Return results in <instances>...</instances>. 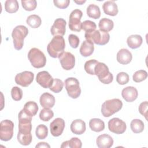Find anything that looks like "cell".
<instances>
[{
	"instance_id": "6da1fadb",
	"label": "cell",
	"mask_w": 148,
	"mask_h": 148,
	"mask_svg": "<svg viewBox=\"0 0 148 148\" xmlns=\"http://www.w3.org/2000/svg\"><path fill=\"white\" fill-rule=\"evenodd\" d=\"M65 43L64 38L61 36H55L47 47V50L53 58H59V57L64 52Z\"/></svg>"
},
{
	"instance_id": "7a4b0ae2",
	"label": "cell",
	"mask_w": 148,
	"mask_h": 148,
	"mask_svg": "<svg viewBox=\"0 0 148 148\" xmlns=\"http://www.w3.org/2000/svg\"><path fill=\"white\" fill-rule=\"evenodd\" d=\"M84 37L87 40L98 45H105L108 43L110 39V35L108 32L102 31L99 29L86 32Z\"/></svg>"
},
{
	"instance_id": "3957f363",
	"label": "cell",
	"mask_w": 148,
	"mask_h": 148,
	"mask_svg": "<svg viewBox=\"0 0 148 148\" xmlns=\"http://www.w3.org/2000/svg\"><path fill=\"white\" fill-rule=\"evenodd\" d=\"M123 106L122 101L117 98L109 99L105 101L101 106V113L105 117H110L119 112Z\"/></svg>"
},
{
	"instance_id": "277c9868",
	"label": "cell",
	"mask_w": 148,
	"mask_h": 148,
	"mask_svg": "<svg viewBox=\"0 0 148 148\" xmlns=\"http://www.w3.org/2000/svg\"><path fill=\"white\" fill-rule=\"evenodd\" d=\"M28 34V28L22 25H17L12 31V36L15 49L21 50L24 45V39Z\"/></svg>"
},
{
	"instance_id": "5b68a950",
	"label": "cell",
	"mask_w": 148,
	"mask_h": 148,
	"mask_svg": "<svg viewBox=\"0 0 148 148\" xmlns=\"http://www.w3.org/2000/svg\"><path fill=\"white\" fill-rule=\"evenodd\" d=\"M28 58L31 65L36 68L44 67L46 63V58L43 53L37 48H32L28 53Z\"/></svg>"
},
{
	"instance_id": "8992f818",
	"label": "cell",
	"mask_w": 148,
	"mask_h": 148,
	"mask_svg": "<svg viewBox=\"0 0 148 148\" xmlns=\"http://www.w3.org/2000/svg\"><path fill=\"white\" fill-rule=\"evenodd\" d=\"M94 73L103 84H110L113 80V75L109 72L108 67L104 63L98 62L97 64L94 69Z\"/></svg>"
},
{
	"instance_id": "52a82bcc",
	"label": "cell",
	"mask_w": 148,
	"mask_h": 148,
	"mask_svg": "<svg viewBox=\"0 0 148 148\" xmlns=\"http://www.w3.org/2000/svg\"><path fill=\"white\" fill-rule=\"evenodd\" d=\"M65 88L68 95L73 98H78L81 94V88L78 80L75 77H68L65 80Z\"/></svg>"
},
{
	"instance_id": "ba28073f",
	"label": "cell",
	"mask_w": 148,
	"mask_h": 148,
	"mask_svg": "<svg viewBox=\"0 0 148 148\" xmlns=\"http://www.w3.org/2000/svg\"><path fill=\"white\" fill-rule=\"evenodd\" d=\"M14 123L9 120H2L0 123V139L3 141H8L13 135Z\"/></svg>"
},
{
	"instance_id": "9c48e42d",
	"label": "cell",
	"mask_w": 148,
	"mask_h": 148,
	"mask_svg": "<svg viewBox=\"0 0 148 148\" xmlns=\"http://www.w3.org/2000/svg\"><path fill=\"white\" fill-rule=\"evenodd\" d=\"M83 13L79 9L73 10L69 15V28L72 31L80 32L82 30V22L80 21Z\"/></svg>"
},
{
	"instance_id": "30bf717a",
	"label": "cell",
	"mask_w": 148,
	"mask_h": 148,
	"mask_svg": "<svg viewBox=\"0 0 148 148\" xmlns=\"http://www.w3.org/2000/svg\"><path fill=\"white\" fill-rule=\"evenodd\" d=\"M108 128L110 131L116 134H123L127 128L126 124L119 118H113L108 122Z\"/></svg>"
},
{
	"instance_id": "8fae6325",
	"label": "cell",
	"mask_w": 148,
	"mask_h": 148,
	"mask_svg": "<svg viewBox=\"0 0 148 148\" xmlns=\"http://www.w3.org/2000/svg\"><path fill=\"white\" fill-rule=\"evenodd\" d=\"M34 74L30 71H24L17 74L15 76V82L16 84L22 87H28L34 80Z\"/></svg>"
},
{
	"instance_id": "7c38bea8",
	"label": "cell",
	"mask_w": 148,
	"mask_h": 148,
	"mask_svg": "<svg viewBox=\"0 0 148 148\" xmlns=\"http://www.w3.org/2000/svg\"><path fill=\"white\" fill-rule=\"evenodd\" d=\"M59 60L62 68L66 71L72 69L75 64V56L69 52H64L59 57Z\"/></svg>"
},
{
	"instance_id": "4fadbf2b",
	"label": "cell",
	"mask_w": 148,
	"mask_h": 148,
	"mask_svg": "<svg viewBox=\"0 0 148 148\" xmlns=\"http://www.w3.org/2000/svg\"><path fill=\"white\" fill-rule=\"evenodd\" d=\"M66 21L62 18H57L54 22L53 25L51 26L50 29L51 34L53 36H61L65 35L66 31Z\"/></svg>"
},
{
	"instance_id": "5bb4252c",
	"label": "cell",
	"mask_w": 148,
	"mask_h": 148,
	"mask_svg": "<svg viewBox=\"0 0 148 148\" xmlns=\"http://www.w3.org/2000/svg\"><path fill=\"white\" fill-rule=\"evenodd\" d=\"M65 125V121L62 119L56 118L50 124L51 134L54 136H59L63 132Z\"/></svg>"
},
{
	"instance_id": "9a60e30c",
	"label": "cell",
	"mask_w": 148,
	"mask_h": 148,
	"mask_svg": "<svg viewBox=\"0 0 148 148\" xmlns=\"http://www.w3.org/2000/svg\"><path fill=\"white\" fill-rule=\"evenodd\" d=\"M36 80L37 83L42 87L47 88L51 85L53 79L50 73L45 71L39 72L37 75Z\"/></svg>"
},
{
	"instance_id": "2e32d148",
	"label": "cell",
	"mask_w": 148,
	"mask_h": 148,
	"mask_svg": "<svg viewBox=\"0 0 148 148\" xmlns=\"http://www.w3.org/2000/svg\"><path fill=\"white\" fill-rule=\"evenodd\" d=\"M121 95L125 101L128 102H131L137 98L138 92L135 87L132 86H128L123 89Z\"/></svg>"
},
{
	"instance_id": "e0dca14e",
	"label": "cell",
	"mask_w": 148,
	"mask_h": 148,
	"mask_svg": "<svg viewBox=\"0 0 148 148\" xmlns=\"http://www.w3.org/2000/svg\"><path fill=\"white\" fill-rule=\"evenodd\" d=\"M96 143L99 148H109L113 145V139L110 135L103 134L97 137Z\"/></svg>"
},
{
	"instance_id": "ac0fdd59",
	"label": "cell",
	"mask_w": 148,
	"mask_h": 148,
	"mask_svg": "<svg viewBox=\"0 0 148 148\" xmlns=\"http://www.w3.org/2000/svg\"><path fill=\"white\" fill-rule=\"evenodd\" d=\"M132 58L131 53L127 49H120L117 54V61L121 64H129Z\"/></svg>"
},
{
	"instance_id": "d6986e66",
	"label": "cell",
	"mask_w": 148,
	"mask_h": 148,
	"mask_svg": "<svg viewBox=\"0 0 148 148\" xmlns=\"http://www.w3.org/2000/svg\"><path fill=\"white\" fill-rule=\"evenodd\" d=\"M39 102L43 108L50 109L53 108L55 104V98L52 94L45 92L40 96Z\"/></svg>"
},
{
	"instance_id": "ffe728a7",
	"label": "cell",
	"mask_w": 148,
	"mask_h": 148,
	"mask_svg": "<svg viewBox=\"0 0 148 148\" xmlns=\"http://www.w3.org/2000/svg\"><path fill=\"white\" fill-rule=\"evenodd\" d=\"M86 129L85 122L80 119L75 120L71 124V130L76 135L83 134L85 132Z\"/></svg>"
},
{
	"instance_id": "44dd1931",
	"label": "cell",
	"mask_w": 148,
	"mask_h": 148,
	"mask_svg": "<svg viewBox=\"0 0 148 148\" xmlns=\"http://www.w3.org/2000/svg\"><path fill=\"white\" fill-rule=\"evenodd\" d=\"M104 13L108 15L114 16L118 13V7L114 1H106L102 5Z\"/></svg>"
},
{
	"instance_id": "7402d4cb",
	"label": "cell",
	"mask_w": 148,
	"mask_h": 148,
	"mask_svg": "<svg viewBox=\"0 0 148 148\" xmlns=\"http://www.w3.org/2000/svg\"><path fill=\"white\" fill-rule=\"evenodd\" d=\"M94 50V46L92 42L89 40H84L82 43L80 48V53L83 57H88L91 56Z\"/></svg>"
},
{
	"instance_id": "603a6c76",
	"label": "cell",
	"mask_w": 148,
	"mask_h": 148,
	"mask_svg": "<svg viewBox=\"0 0 148 148\" xmlns=\"http://www.w3.org/2000/svg\"><path fill=\"white\" fill-rule=\"evenodd\" d=\"M143 42L142 38L139 35H132L128 37L127 43L128 46L132 49L139 47Z\"/></svg>"
},
{
	"instance_id": "cb8c5ba5",
	"label": "cell",
	"mask_w": 148,
	"mask_h": 148,
	"mask_svg": "<svg viewBox=\"0 0 148 148\" xmlns=\"http://www.w3.org/2000/svg\"><path fill=\"white\" fill-rule=\"evenodd\" d=\"M89 126L91 130L95 132H101L105 128L104 122L99 119H91L89 121Z\"/></svg>"
},
{
	"instance_id": "d4e9b609",
	"label": "cell",
	"mask_w": 148,
	"mask_h": 148,
	"mask_svg": "<svg viewBox=\"0 0 148 148\" xmlns=\"http://www.w3.org/2000/svg\"><path fill=\"white\" fill-rule=\"evenodd\" d=\"M113 21L108 18H103L101 19L98 24L99 30L107 32L110 31L113 28Z\"/></svg>"
},
{
	"instance_id": "484cf974",
	"label": "cell",
	"mask_w": 148,
	"mask_h": 148,
	"mask_svg": "<svg viewBox=\"0 0 148 148\" xmlns=\"http://www.w3.org/2000/svg\"><path fill=\"white\" fill-rule=\"evenodd\" d=\"M38 106L35 102L28 101L24 106V110L29 116L33 117L35 116L38 110Z\"/></svg>"
},
{
	"instance_id": "4316f807",
	"label": "cell",
	"mask_w": 148,
	"mask_h": 148,
	"mask_svg": "<svg viewBox=\"0 0 148 148\" xmlns=\"http://www.w3.org/2000/svg\"><path fill=\"white\" fill-rule=\"evenodd\" d=\"M87 14L89 17L98 19L101 16V11L98 6L95 4H90L87 8Z\"/></svg>"
},
{
	"instance_id": "83f0119b",
	"label": "cell",
	"mask_w": 148,
	"mask_h": 148,
	"mask_svg": "<svg viewBox=\"0 0 148 148\" xmlns=\"http://www.w3.org/2000/svg\"><path fill=\"white\" fill-rule=\"evenodd\" d=\"M82 143L81 140L76 137L72 138L70 140L64 142L61 146V148L71 147V148H80L82 147Z\"/></svg>"
},
{
	"instance_id": "f1b7e54d",
	"label": "cell",
	"mask_w": 148,
	"mask_h": 148,
	"mask_svg": "<svg viewBox=\"0 0 148 148\" xmlns=\"http://www.w3.org/2000/svg\"><path fill=\"white\" fill-rule=\"evenodd\" d=\"M26 23L31 28H36L40 25L42 20L39 16L36 14H32L27 17Z\"/></svg>"
},
{
	"instance_id": "f546056e",
	"label": "cell",
	"mask_w": 148,
	"mask_h": 148,
	"mask_svg": "<svg viewBox=\"0 0 148 148\" xmlns=\"http://www.w3.org/2000/svg\"><path fill=\"white\" fill-rule=\"evenodd\" d=\"M131 129L133 132L138 134L142 132L144 130V123L139 119H134L131 121L130 124Z\"/></svg>"
},
{
	"instance_id": "4dcf8cb0",
	"label": "cell",
	"mask_w": 148,
	"mask_h": 148,
	"mask_svg": "<svg viewBox=\"0 0 148 148\" xmlns=\"http://www.w3.org/2000/svg\"><path fill=\"white\" fill-rule=\"evenodd\" d=\"M18 8V3L16 0H7L5 2V10L9 13L16 12Z\"/></svg>"
},
{
	"instance_id": "1f68e13d",
	"label": "cell",
	"mask_w": 148,
	"mask_h": 148,
	"mask_svg": "<svg viewBox=\"0 0 148 148\" xmlns=\"http://www.w3.org/2000/svg\"><path fill=\"white\" fill-rule=\"evenodd\" d=\"M35 134L39 139H45L48 135L47 127L44 124H39L36 128Z\"/></svg>"
},
{
	"instance_id": "d6a6232c",
	"label": "cell",
	"mask_w": 148,
	"mask_h": 148,
	"mask_svg": "<svg viewBox=\"0 0 148 148\" xmlns=\"http://www.w3.org/2000/svg\"><path fill=\"white\" fill-rule=\"evenodd\" d=\"M17 138L18 142L21 145L24 146L29 145L31 143L32 139L31 133L28 134H24L18 132Z\"/></svg>"
},
{
	"instance_id": "836d02e7",
	"label": "cell",
	"mask_w": 148,
	"mask_h": 148,
	"mask_svg": "<svg viewBox=\"0 0 148 148\" xmlns=\"http://www.w3.org/2000/svg\"><path fill=\"white\" fill-rule=\"evenodd\" d=\"M98 62V61L96 60H90L87 61L84 64V70L88 74L92 75H95L94 69Z\"/></svg>"
},
{
	"instance_id": "e575fe53",
	"label": "cell",
	"mask_w": 148,
	"mask_h": 148,
	"mask_svg": "<svg viewBox=\"0 0 148 148\" xmlns=\"http://www.w3.org/2000/svg\"><path fill=\"white\" fill-rule=\"evenodd\" d=\"M64 83L62 81L59 79H54L53 83L50 87V90L55 93L60 92L63 88Z\"/></svg>"
},
{
	"instance_id": "d590c367",
	"label": "cell",
	"mask_w": 148,
	"mask_h": 148,
	"mask_svg": "<svg viewBox=\"0 0 148 148\" xmlns=\"http://www.w3.org/2000/svg\"><path fill=\"white\" fill-rule=\"evenodd\" d=\"M54 116L53 112L48 108H44L41 110L39 113V118L43 121H48Z\"/></svg>"
},
{
	"instance_id": "8d00e7d4",
	"label": "cell",
	"mask_w": 148,
	"mask_h": 148,
	"mask_svg": "<svg viewBox=\"0 0 148 148\" xmlns=\"http://www.w3.org/2000/svg\"><path fill=\"white\" fill-rule=\"evenodd\" d=\"M147 77V73L145 70H139L135 72L132 76L133 80L136 83H139L145 80Z\"/></svg>"
},
{
	"instance_id": "74e56055",
	"label": "cell",
	"mask_w": 148,
	"mask_h": 148,
	"mask_svg": "<svg viewBox=\"0 0 148 148\" xmlns=\"http://www.w3.org/2000/svg\"><path fill=\"white\" fill-rule=\"evenodd\" d=\"M21 5L23 8L27 11H32L35 9L37 6V2L35 0L21 1Z\"/></svg>"
},
{
	"instance_id": "f35d334b",
	"label": "cell",
	"mask_w": 148,
	"mask_h": 148,
	"mask_svg": "<svg viewBox=\"0 0 148 148\" xmlns=\"http://www.w3.org/2000/svg\"><path fill=\"white\" fill-rule=\"evenodd\" d=\"M11 96L12 99L16 101L21 100L23 97L22 90L18 87H13L11 90Z\"/></svg>"
},
{
	"instance_id": "ab89813d",
	"label": "cell",
	"mask_w": 148,
	"mask_h": 148,
	"mask_svg": "<svg viewBox=\"0 0 148 148\" xmlns=\"http://www.w3.org/2000/svg\"><path fill=\"white\" fill-rule=\"evenodd\" d=\"M116 81L119 84H125L129 82V75L124 72H120L117 75Z\"/></svg>"
},
{
	"instance_id": "60d3db41",
	"label": "cell",
	"mask_w": 148,
	"mask_h": 148,
	"mask_svg": "<svg viewBox=\"0 0 148 148\" xmlns=\"http://www.w3.org/2000/svg\"><path fill=\"white\" fill-rule=\"evenodd\" d=\"M97 28L95 23L90 20H86L82 23V29H83L85 32L91 31L95 30Z\"/></svg>"
},
{
	"instance_id": "b9f144b4",
	"label": "cell",
	"mask_w": 148,
	"mask_h": 148,
	"mask_svg": "<svg viewBox=\"0 0 148 148\" xmlns=\"http://www.w3.org/2000/svg\"><path fill=\"white\" fill-rule=\"evenodd\" d=\"M68 40L70 46L74 49H76L78 47L79 44V38L74 34H70L68 36Z\"/></svg>"
},
{
	"instance_id": "7bdbcfd3",
	"label": "cell",
	"mask_w": 148,
	"mask_h": 148,
	"mask_svg": "<svg viewBox=\"0 0 148 148\" xmlns=\"http://www.w3.org/2000/svg\"><path fill=\"white\" fill-rule=\"evenodd\" d=\"M147 106H148V102L147 101H145L142 102L139 106V113L144 116L146 120H147Z\"/></svg>"
},
{
	"instance_id": "ee69618b",
	"label": "cell",
	"mask_w": 148,
	"mask_h": 148,
	"mask_svg": "<svg viewBox=\"0 0 148 148\" xmlns=\"http://www.w3.org/2000/svg\"><path fill=\"white\" fill-rule=\"evenodd\" d=\"M53 3L58 8L65 9L69 6L70 1L69 0H54Z\"/></svg>"
},
{
	"instance_id": "f6af8a7d",
	"label": "cell",
	"mask_w": 148,
	"mask_h": 148,
	"mask_svg": "<svg viewBox=\"0 0 148 148\" xmlns=\"http://www.w3.org/2000/svg\"><path fill=\"white\" fill-rule=\"evenodd\" d=\"M36 147H50V145L46 142H39L38 145H36Z\"/></svg>"
},
{
	"instance_id": "bcb514c9",
	"label": "cell",
	"mask_w": 148,
	"mask_h": 148,
	"mask_svg": "<svg viewBox=\"0 0 148 148\" xmlns=\"http://www.w3.org/2000/svg\"><path fill=\"white\" fill-rule=\"evenodd\" d=\"M75 3H76L78 5H82L83 3H84V2H86V1H74Z\"/></svg>"
}]
</instances>
